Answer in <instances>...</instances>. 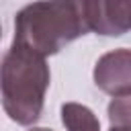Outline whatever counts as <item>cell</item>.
Listing matches in <instances>:
<instances>
[{
    "instance_id": "obj_9",
    "label": "cell",
    "mask_w": 131,
    "mask_h": 131,
    "mask_svg": "<svg viewBox=\"0 0 131 131\" xmlns=\"http://www.w3.org/2000/svg\"><path fill=\"white\" fill-rule=\"evenodd\" d=\"M0 37H2V27H0Z\"/></svg>"
},
{
    "instance_id": "obj_8",
    "label": "cell",
    "mask_w": 131,
    "mask_h": 131,
    "mask_svg": "<svg viewBox=\"0 0 131 131\" xmlns=\"http://www.w3.org/2000/svg\"><path fill=\"white\" fill-rule=\"evenodd\" d=\"M29 131H53V129H47V127H33V129H29Z\"/></svg>"
},
{
    "instance_id": "obj_7",
    "label": "cell",
    "mask_w": 131,
    "mask_h": 131,
    "mask_svg": "<svg viewBox=\"0 0 131 131\" xmlns=\"http://www.w3.org/2000/svg\"><path fill=\"white\" fill-rule=\"evenodd\" d=\"M108 131H131V125H111Z\"/></svg>"
},
{
    "instance_id": "obj_2",
    "label": "cell",
    "mask_w": 131,
    "mask_h": 131,
    "mask_svg": "<svg viewBox=\"0 0 131 131\" xmlns=\"http://www.w3.org/2000/svg\"><path fill=\"white\" fill-rule=\"evenodd\" d=\"M49 80L51 74L45 57L12 43L0 61V98L4 113L16 125H35L43 113Z\"/></svg>"
},
{
    "instance_id": "obj_3",
    "label": "cell",
    "mask_w": 131,
    "mask_h": 131,
    "mask_svg": "<svg viewBox=\"0 0 131 131\" xmlns=\"http://www.w3.org/2000/svg\"><path fill=\"white\" fill-rule=\"evenodd\" d=\"M88 31L102 37H121L131 27V0H84Z\"/></svg>"
},
{
    "instance_id": "obj_1",
    "label": "cell",
    "mask_w": 131,
    "mask_h": 131,
    "mask_svg": "<svg viewBox=\"0 0 131 131\" xmlns=\"http://www.w3.org/2000/svg\"><path fill=\"white\" fill-rule=\"evenodd\" d=\"M86 33L84 0H37L16 12L12 43L47 57Z\"/></svg>"
},
{
    "instance_id": "obj_6",
    "label": "cell",
    "mask_w": 131,
    "mask_h": 131,
    "mask_svg": "<svg viewBox=\"0 0 131 131\" xmlns=\"http://www.w3.org/2000/svg\"><path fill=\"white\" fill-rule=\"evenodd\" d=\"M108 121L111 125H131V106L129 96H117L108 104Z\"/></svg>"
},
{
    "instance_id": "obj_4",
    "label": "cell",
    "mask_w": 131,
    "mask_h": 131,
    "mask_svg": "<svg viewBox=\"0 0 131 131\" xmlns=\"http://www.w3.org/2000/svg\"><path fill=\"white\" fill-rule=\"evenodd\" d=\"M94 84L108 96L131 94V53L121 47L98 57L94 66Z\"/></svg>"
},
{
    "instance_id": "obj_5",
    "label": "cell",
    "mask_w": 131,
    "mask_h": 131,
    "mask_svg": "<svg viewBox=\"0 0 131 131\" xmlns=\"http://www.w3.org/2000/svg\"><path fill=\"white\" fill-rule=\"evenodd\" d=\"M61 123L68 131H100L98 117L80 102H63L61 104Z\"/></svg>"
}]
</instances>
